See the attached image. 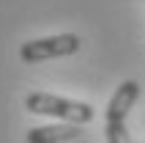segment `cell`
I'll return each instance as SVG.
<instances>
[{
  "label": "cell",
  "mask_w": 145,
  "mask_h": 143,
  "mask_svg": "<svg viewBox=\"0 0 145 143\" xmlns=\"http://www.w3.org/2000/svg\"><path fill=\"white\" fill-rule=\"evenodd\" d=\"M25 107L27 113H36V116H52L57 121H69V124H90L96 110L90 107L88 102H74V99H63V96L55 94H44V91H36V94L25 96Z\"/></svg>",
  "instance_id": "7a4b0ae2"
},
{
  "label": "cell",
  "mask_w": 145,
  "mask_h": 143,
  "mask_svg": "<svg viewBox=\"0 0 145 143\" xmlns=\"http://www.w3.org/2000/svg\"><path fill=\"white\" fill-rule=\"evenodd\" d=\"M82 138V127L80 124H69V121H60V124H49V127H36L27 132V143H69Z\"/></svg>",
  "instance_id": "277c9868"
},
{
  "label": "cell",
  "mask_w": 145,
  "mask_h": 143,
  "mask_svg": "<svg viewBox=\"0 0 145 143\" xmlns=\"http://www.w3.org/2000/svg\"><path fill=\"white\" fill-rule=\"evenodd\" d=\"M140 99V83L137 80H123L115 88L112 99L104 110V138L107 143H131L129 127H126V116L137 105Z\"/></svg>",
  "instance_id": "6da1fadb"
},
{
  "label": "cell",
  "mask_w": 145,
  "mask_h": 143,
  "mask_svg": "<svg viewBox=\"0 0 145 143\" xmlns=\"http://www.w3.org/2000/svg\"><path fill=\"white\" fill-rule=\"evenodd\" d=\"M82 50V39L77 33H57V36H44V39H30L19 47V58L25 64H41L49 58H66Z\"/></svg>",
  "instance_id": "3957f363"
}]
</instances>
